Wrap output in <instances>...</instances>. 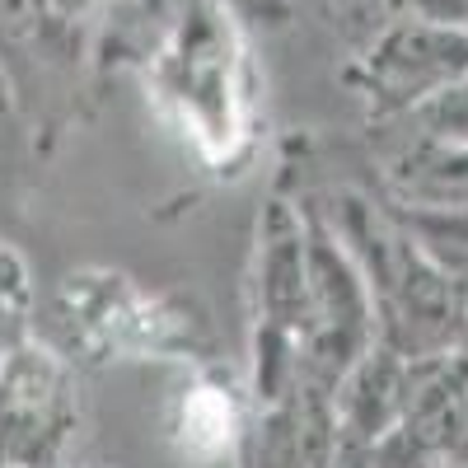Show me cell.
I'll return each instance as SVG.
<instances>
[{
    "mask_svg": "<svg viewBox=\"0 0 468 468\" xmlns=\"http://www.w3.org/2000/svg\"><path fill=\"white\" fill-rule=\"evenodd\" d=\"M183 426L197 450H220L229 441V403L220 394H211V388H197L183 408Z\"/></svg>",
    "mask_w": 468,
    "mask_h": 468,
    "instance_id": "6da1fadb",
    "label": "cell"
}]
</instances>
